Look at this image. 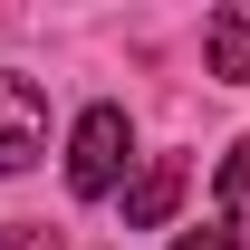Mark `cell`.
Instances as JSON below:
<instances>
[{
  "mask_svg": "<svg viewBox=\"0 0 250 250\" xmlns=\"http://www.w3.org/2000/svg\"><path fill=\"white\" fill-rule=\"evenodd\" d=\"M0 250H58V231H39V221H10V231H0Z\"/></svg>",
  "mask_w": 250,
  "mask_h": 250,
  "instance_id": "obj_6",
  "label": "cell"
},
{
  "mask_svg": "<svg viewBox=\"0 0 250 250\" xmlns=\"http://www.w3.org/2000/svg\"><path fill=\"white\" fill-rule=\"evenodd\" d=\"M173 250H241V241H231V231H183Z\"/></svg>",
  "mask_w": 250,
  "mask_h": 250,
  "instance_id": "obj_7",
  "label": "cell"
},
{
  "mask_svg": "<svg viewBox=\"0 0 250 250\" xmlns=\"http://www.w3.org/2000/svg\"><path fill=\"white\" fill-rule=\"evenodd\" d=\"M39 145H48V96L29 77H0V173L39 164Z\"/></svg>",
  "mask_w": 250,
  "mask_h": 250,
  "instance_id": "obj_2",
  "label": "cell"
},
{
  "mask_svg": "<svg viewBox=\"0 0 250 250\" xmlns=\"http://www.w3.org/2000/svg\"><path fill=\"white\" fill-rule=\"evenodd\" d=\"M250 202V135L231 145V164H221V212H241Z\"/></svg>",
  "mask_w": 250,
  "mask_h": 250,
  "instance_id": "obj_5",
  "label": "cell"
},
{
  "mask_svg": "<svg viewBox=\"0 0 250 250\" xmlns=\"http://www.w3.org/2000/svg\"><path fill=\"white\" fill-rule=\"evenodd\" d=\"M202 58H212V77H231V87L250 77V0H231V10L202 20Z\"/></svg>",
  "mask_w": 250,
  "mask_h": 250,
  "instance_id": "obj_4",
  "label": "cell"
},
{
  "mask_svg": "<svg viewBox=\"0 0 250 250\" xmlns=\"http://www.w3.org/2000/svg\"><path fill=\"white\" fill-rule=\"evenodd\" d=\"M173 202H183V154H154L145 173H135V192H125V231L173 221Z\"/></svg>",
  "mask_w": 250,
  "mask_h": 250,
  "instance_id": "obj_3",
  "label": "cell"
},
{
  "mask_svg": "<svg viewBox=\"0 0 250 250\" xmlns=\"http://www.w3.org/2000/svg\"><path fill=\"white\" fill-rule=\"evenodd\" d=\"M125 154H135L125 106H87V116H77V135H67V192H77V202H96V192L125 173Z\"/></svg>",
  "mask_w": 250,
  "mask_h": 250,
  "instance_id": "obj_1",
  "label": "cell"
}]
</instances>
